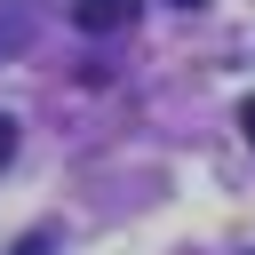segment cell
Wrapping results in <instances>:
<instances>
[{
	"instance_id": "cell-1",
	"label": "cell",
	"mask_w": 255,
	"mask_h": 255,
	"mask_svg": "<svg viewBox=\"0 0 255 255\" xmlns=\"http://www.w3.org/2000/svg\"><path fill=\"white\" fill-rule=\"evenodd\" d=\"M135 8H143V0H72V24L104 40V32H128V24H135Z\"/></svg>"
},
{
	"instance_id": "cell-2",
	"label": "cell",
	"mask_w": 255,
	"mask_h": 255,
	"mask_svg": "<svg viewBox=\"0 0 255 255\" xmlns=\"http://www.w3.org/2000/svg\"><path fill=\"white\" fill-rule=\"evenodd\" d=\"M48 247H56L48 231H24V239H16V255H48Z\"/></svg>"
},
{
	"instance_id": "cell-3",
	"label": "cell",
	"mask_w": 255,
	"mask_h": 255,
	"mask_svg": "<svg viewBox=\"0 0 255 255\" xmlns=\"http://www.w3.org/2000/svg\"><path fill=\"white\" fill-rule=\"evenodd\" d=\"M8 159H16V120L0 112V167H8Z\"/></svg>"
},
{
	"instance_id": "cell-4",
	"label": "cell",
	"mask_w": 255,
	"mask_h": 255,
	"mask_svg": "<svg viewBox=\"0 0 255 255\" xmlns=\"http://www.w3.org/2000/svg\"><path fill=\"white\" fill-rule=\"evenodd\" d=\"M239 135H247V143H255V96H247V104H239Z\"/></svg>"
},
{
	"instance_id": "cell-5",
	"label": "cell",
	"mask_w": 255,
	"mask_h": 255,
	"mask_svg": "<svg viewBox=\"0 0 255 255\" xmlns=\"http://www.w3.org/2000/svg\"><path fill=\"white\" fill-rule=\"evenodd\" d=\"M175 8H207V0H175Z\"/></svg>"
}]
</instances>
